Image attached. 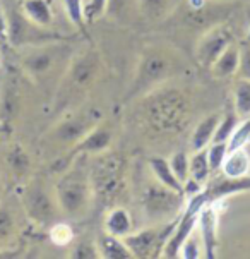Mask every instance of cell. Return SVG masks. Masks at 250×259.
<instances>
[{
  "mask_svg": "<svg viewBox=\"0 0 250 259\" xmlns=\"http://www.w3.org/2000/svg\"><path fill=\"white\" fill-rule=\"evenodd\" d=\"M208 160H209V168H211V175L218 174L219 168H221V163L225 160L226 153H228V143H211L208 148Z\"/></svg>",
  "mask_w": 250,
  "mask_h": 259,
  "instance_id": "33",
  "label": "cell"
},
{
  "mask_svg": "<svg viewBox=\"0 0 250 259\" xmlns=\"http://www.w3.org/2000/svg\"><path fill=\"white\" fill-rule=\"evenodd\" d=\"M238 47H240V59H238L236 77L250 79V38L238 41Z\"/></svg>",
  "mask_w": 250,
  "mask_h": 259,
  "instance_id": "36",
  "label": "cell"
},
{
  "mask_svg": "<svg viewBox=\"0 0 250 259\" xmlns=\"http://www.w3.org/2000/svg\"><path fill=\"white\" fill-rule=\"evenodd\" d=\"M107 7H108V0H87L84 9L87 24H93L96 21L102 19L107 14Z\"/></svg>",
  "mask_w": 250,
  "mask_h": 259,
  "instance_id": "37",
  "label": "cell"
},
{
  "mask_svg": "<svg viewBox=\"0 0 250 259\" xmlns=\"http://www.w3.org/2000/svg\"><path fill=\"white\" fill-rule=\"evenodd\" d=\"M168 161L175 177L178 179L182 186H185V182L188 181V155L185 151H177Z\"/></svg>",
  "mask_w": 250,
  "mask_h": 259,
  "instance_id": "35",
  "label": "cell"
},
{
  "mask_svg": "<svg viewBox=\"0 0 250 259\" xmlns=\"http://www.w3.org/2000/svg\"><path fill=\"white\" fill-rule=\"evenodd\" d=\"M147 166H149V170H151L155 181H158L160 184H163L165 187L173 189V191L183 192V186L180 184L178 179L175 177L172 166H170L168 158H165V156H151L147 160ZM183 194H185V192H183Z\"/></svg>",
  "mask_w": 250,
  "mask_h": 259,
  "instance_id": "21",
  "label": "cell"
},
{
  "mask_svg": "<svg viewBox=\"0 0 250 259\" xmlns=\"http://www.w3.org/2000/svg\"><path fill=\"white\" fill-rule=\"evenodd\" d=\"M7 163L16 175H26V172L29 170V165H31V160H29L28 151L24 148H21L19 144H16L7 153Z\"/></svg>",
  "mask_w": 250,
  "mask_h": 259,
  "instance_id": "30",
  "label": "cell"
},
{
  "mask_svg": "<svg viewBox=\"0 0 250 259\" xmlns=\"http://www.w3.org/2000/svg\"><path fill=\"white\" fill-rule=\"evenodd\" d=\"M185 203L187 196L183 192L165 187L158 181L146 184L141 191V208L149 223L173 220L182 213Z\"/></svg>",
  "mask_w": 250,
  "mask_h": 259,
  "instance_id": "6",
  "label": "cell"
},
{
  "mask_svg": "<svg viewBox=\"0 0 250 259\" xmlns=\"http://www.w3.org/2000/svg\"><path fill=\"white\" fill-rule=\"evenodd\" d=\"M250 191V175L247 177H225L223 174H213L203 186V194L208 203H221L235 194Z\"/></svg>",
  "mask_w": 250,
  "mask_h": 259,
  "instance_id": "14",
  "label": "cell"
},
{
  "mask_svg": "<svg viewBox=\"0 0 250 259\" xmlns=\"http://www.w3.org/2000/svg\"><path fill=\"white\" fill-rule=\"evenodd\" d=\"M233 41H236L235 33L228 24L221 23V24L208 28L203 33V36L197 39V43H195L194 57H195L197 65L208 71L214 60H216Z\"/></svg>",
  "mask_w": 250,
  "mask_h": 259,
  "instance_id": "12",
  "label": "cell"
},
{
  "mask_svg": "<svg viewBox=\"0 0 250 259\" xmlns=\"http://www.w3.org/2000/svg\"><path fill=\"white\" fill-rule=\"evenodd\" d=\"M21 16L28 23L41 29H46L54 24V4L52 0H21Z\"/></svg>",
  "mask_w": 250,
  "mask_h": 259,
  "instance_id": "15",
  "label": "cell"
},
{
  "mask_svg": "<svg viewBox=\"0 0 250 259\" xmlns=\"http://www.w3.org/2000/svg\"><path fill=\"white\" fill-rule=\"evenodd\" d=\"M209 177H211V168H209L208 151L206 149L192 151V155L188 156V181L204 186Z\"/></svg>",
  "mask_w": 250,
  "mask_h": 259,
  "instance_id": "25",
  "label": "cell"
},
{
  "mask_svg": "<svg viewBox=\"0 0 250 259\" xmlns=\"http://www.w3.org/2000/svg\"><path fill=\"white\" fill-rule=\"evenodd\" d=\"M139 122L153 134H178L192 118V100L185 91L166 82L135 100Z\"/></svg>",
  "mask_w": 250,
  "mask_h": 259,
  "instance_id": "1",
  "label": "cell"
},
{
  "mask_svg": "<svg viewBox=\"0 0 250 259\" xmlns=\"http://www.w3.org/2000/svg\"><path fill=\"white\" fill-rule=\"evenodd\" d=\"M113 138H115V131H113L112 124L99 120L81 141L74 144L62 158H59V160L55 161L52 170H54V172H64V170L74 161V158H77L79 155L94 156V155H99V153L108 151V149H112Z\"/></svg>",
  "mask_w": 250,
  "mask_h": 259,
  "instance_id": "11",
  "label": "cell"
},
{
  "mask_svg": "<svg viewBox=\"0 0 250 259\" xmlns=\"http://www.w3.org/2000/svg\"><path fill=\"white\" fill-rule=\"evenodd\" d=\"M240 122V117L236 115L235 110L231 108V110H228L225 115H221L218 122V127H216V133H214V139L213 143H228L231 138V134L235 133L236 125H238Z\"/></svg>",
  "mask_w": 250,
  "mask_h": 259,
  "instance_id": "28",
  "label": "cell"
},
{
  "mask_svg": "<svg viewBox=\"0 0 250 259\" xmlns=\"http://www.w3.org/2000/svg\"><path fill=\"white\" fill-rule=\"evenodd\" d=\"M219 228V208L218 203H206L197 214V225L195 232L199 234L204 247L206 259H216L218 257V237Z\"/></svg>",
  "mask_w": 250,
  "mask_h": 259,
  "instance_id": "13",
  "label": "cell"
},
{
  "mask_svg": "<svg viewBox=\"0 0 250 259\" xmlns=\"http://www.w3.org/2000/svg\"><path fill=\"white\" fill-rule=\"evenodd\" d=\"M219 174L233 179L250 175V155L247 151V146L228 149L225 160L221 163V168H219Z\"/></svg>",
  "mask_w": 250,
  "mask_h": 259,
  "instance_id": "17",
  "label": "cell"
},
{
  "mask_svg": "<svg viewBox=\"0 0 250 259\" xmlns=\"http://www.w3.org/2000/svg\"><path fill=\"white\" fill-rule=\"evenodd\" d=\"M225 2H238V0H225Z\"/></svg>",
  "mask_w": 250,
  "mask_h": 259,
  "instance_id": "39",
  "label": "cell"
},
{
  "mask_svg": "<svg viewBox=\"0 0 250 259\" xmlns=\"http://www.w3.org/2000/svg\"><path fill=\"white\" fill-rule=\"evenodd\" d=\"M199 257H204V247L199 234H195L194 230L187 237L185 242H183L182 249H180L178 259H199Z\"/></svg>",
  "mask_w": 250,
  "mask_h": 259,
  "instance_id": "31",
  "label": "cell"
},
{
  "mask_svg": "<svg viewBox=\"0 0 250 259\" xmlns=\"http://www.w3.org/2000/svg\"><path fill=\"white\" fill-rule=\"evenodd\" d=\"M127 158L118 151L94 155L89 166V179L93 187L94 204L107 211L117 204L127 187Z\"/></svg>",
  "mask_w": 250,
  "mask_h": 259,
  "instance_id": "5",
  "label": "cell"
},
{
  "mask_svg": "<svg viewBox=\"0 0 250 259\" xmlns=\"http://www.w3.org/2000/svg\"><path fill=\"white\" fill-rule=\"evenodd\" d=\"M19 197L26 217L39 227H50L52 223L57 222L59 214H62L55 192H52L46 187L45 181L39 177L29 179L21 187Z\"/></svg>",
  "mask_w": 250,
  "mask_h": 259,
  "instance_id": "7",
  "label": "cell"
},
{
  "mask_svg": "<svg viewBox=\"0 0 250 259\" xmlns=\"http://www.w3.org/2000/svg\"><path fill=\"white\" fill-rule=\"evenodd\" d=\"M177 218L170 222L151 223L149 227H144L142 230L130 232L124 237L127 247L135 259H156L161 257L163 247L172 234Z\"/></svg>",
  "mask_w": 250,
  "mask_h": 259,
  "instance_id": "9",
  "label": "cell"
},
{
  "mask_svg": "<svg viewBox=\"0 0 250 259\" xmlns=\"http://www.w3.org/2000/svg\"><path fill=\"white\" fill-rule=\"evenodd\" d=\"M48 239L57 247H71V244L76 239V232L69 222L57 220L48 227Z\"/></svg>",
  "mask_w": 250,
  "mask_h": 259,
  "instance_id": "27",
  "label": "cell"
},
{
  "mask_svg": "<svg viewBox=\"0 0 250 259\" xmlns=\"http://www.w3.org/2000/svg\"><path fill=\"white\" fill-rule=\"evenodd\" d=\"M137 7L149 23H161L173 12L175 0H137Z\"/></svg>",
  "mask_w": 250,
  "mask_h": 259,
  "instance_id": "22",
  "label": "cell"
},
{
  "mask_svg": "<svg viewBox=\"0 0 250 259\" xmlns=\"http://www.w3.org/2000/svg\"><path fill=\"white\" fill-rule=\"evenodd\" d=\"M17 103H19V93H17L16 82H6L0 93V127L2 129H11V124L17 113Z\"/></svg>",
  "mask_w": 250,
  "mask_h": 259,
  "instance_id": "20",
  "label": "cell"
},
{
  "mask_svg": "<svg viewBox=\"0 0 250 259\" xmlns=\"http://www.w3.org/2000/svg\"><path fill=\"white\" fill-rule=\"evenodd\" d=\"M87 158V155L74 158L72 163L64 172H60L62 175L54 189L60 213L72 220L84 218L94 204Z\"/></svg>",
  "mask_w": 250,
  "mask_h": 259,
  "instance_id": "4",
  "label": "cell"
},
{
  "mask_svg": "<svg viewBox=\"0 0 250 259\" xmlns=\"http://www.w3.org/2000/svg\"><path fill=\"white\" fill-rule=\"evenodd\" d=\"M9 39V17L4 12L0 6V41H7Z\"/></svg>",
  "mask_w": 250,
  "mask_h": 259,
  "instance_id": "38",
  "label": "cell"
},
{
  "mask_svg": "<svg viewBox=\"0 0 250 259\" xmlns=\"http://www.w3.org/2000/svg\"><path fill=\"white\" fill-rule=\"evenodd\" d=\"M103 228L105 234L113 235V237H122L129 235L134 230V220L132 214L129 209H125L124 206H112L107 209L105 213V220H103Z\"/></svg>",
  "mask_w": 250,
  "mask_h": 259,
  "instance_id": "16",
  "label": "cell"
},
{
  "mask_svg": "<svg viewBox=\"0 0 250 259\" xmlns=\"http://www.w3.org/2000/svg\"><path fill=\"white\" fill-rule=\"evenodd\" d=\"M233 110L240 118L250 115V79L236 77L233 84Z\"/></svg>",
  "mask_w": 250,
  "mask_h": 259,
  "instance_id": "26",
  "label": "cell"
},
{
  "mask_svg": "<svg viewBox=\"0 0 250 259\" xmlns=\"http://www.w3.org/2000/svg\"><path fill=\"white\" fill-rule=\"evenodd\" d=\"M248 143H250V115L240 118L235 133L231 134L230 141H228V149L247 146Z\"/></svg>",
  "mask_w": 250,
  "mask_h": 259,
  "instance_id": "32",
  "label": "cell"
},
{
  "mask_svg": "<svg viewBox=\"0 0 250 259\" xmlns=\"http://www.w3.org/2000/svg\"><path fill=\"white\" fill-rule=\"evenodd\" d=\"M71 259H102L98 249V240H77L76 244H71V252H69Z\"/></svg>",
  "mask_w": 250,
  "mask_h": 259,
  "instance_id": "29",
  "label": "cell"
},
{
  "mask_svg": "<svg viewBox=\"0 0 250 259\" xmlns=\"http://www.w3.org/2000/svg\"><path fill=\"white\" fill-rule=\"evenodd\" d=\"M16 230V218L12 211L0 204V249L12 237Z\"/></svg>",
  "mask_w": 250,
  "mask_h": 259,
  "instance_id": "34",
  "label": "cell"
},
{
  "mask_svg": "<svg viewBox=\"0 0 250 259\" xmlns=\"http://www.w3.org/2000/svg\"><path fill=\"white\" fill-rule=\"evenodd\" d=\"M238 59H240V47H238V41H233L216 60H214L208 71L214 79L233 77L236 76V71H238Z\"/></svg>",
  "mask_w": 250,
  "mask_h": 259,
  "instance_id": "18",
  "label": "cell"
},
{
  "mask_svg": "<svg viewBox=\"0 0 250 259\" xmlns=\"http://www.w3.org/2000/svg\"><path fill=\"white\" fill-rule=\"evenodd\" d=\"M62 6H64L65 16H67V19L71 21V24L86 39L91 41L89 31H87V26L89 24H87V21H86V12H84L86 2L84 0H62Z\"/></svg>",
  "mask_w": 250,
  "mask_h": 259,
  "instance_id": "24",
  "label": "cell"
},
{
  "mask_svg": "<svg viewBox=\"0 0 250 259\" xmlns=\"http://www.w3.org/2000/svg\"><path fill=\"white\" fill-rule=\"evenodd\" d=\"M99 120H103V118L102 113L96 108H74L71 112L62 113V118L50 129V138L54 143L62 144V146H67L71 149Z\"/></svg>",
  "mask_w": 250,
  "mask_h": 259,
  "instance_id": "8",
  "label": "cell"
},
{
  "mask_svg": "<svg viewBox=\"0 0 250 259\" xmlns=\"http://www.w3.org/2000/svg\"><path fill=\"white\" fill-rule=\"evenodd\" d=\"M187 71V62L180 52L163 45H149L141 52L124 103H134L142 95L163 86Z\"/></svg>",
  "mask_w": 250,
  "mask_h": 259,
  "instance_id": "3",
  "label": "cell"
},
{
  "mask_svg": "<svg viewBox=\"0 0 250 259\" xmlns=\"http://www.w3.org/2000/svg\"><path fill=\"white\" fill-rule=\"evenodd\" d=\"M98 249L103 259H132V254L122 237L103 234L98 239Z\"/></svg>",
  "mask_w": 250,
  "mask_h": 259,
  "instance_id": "23",
  "label": "cell"
},
{
  "mask_svg": "<svg viewBox=\"0 0 250 259\" xmlns=\"http://www.w3.org/2000/svg\"><path fill=\"white\" fill-rule=\"evenodd\" d=\"M71 48L62 39L39 43L28 52L23 59V69L33 81H43L54 72L62 57H71Z\"/></svg>",
  "mask_w": 250,
  "mask_h": 259,
  "instance_id": "10",
  "label": "cell"
},
{
  "mask_svg": "<svg viewBox=\"0 0 250 259\" xmlns=\"http://www.w3.org/2000/svg\"><path fill=\"white\" fill-rule=\"evenodd\" d=\"M105 71L103 55L93 41L89 47L72 54L67 67L60 76L59 86H57L54 96V110L62 115L74 108L82 107L91 90L99 81Z\"/></svg>",
  "mask_w": 250,
  "mask_h": 259,
  "instance_id": "2",
  "label": "cell"
},
{
  "mask_svg": "<svg viewBox=\"0 0 250 259\" xmlns=\"http://www.w3.org/2000/svg\"><path fill=\"white\" fill-rule=\"evenodd\" d=\"M248 38H250V34H248Z\"/></svg>",
  "mask_w": 250,
  "mask_h": 259,
  "instance_id": "40",
  "label": "cell"
},
{
  "mask_svg": "<svg viewBox=\"0 0 250 259\" xmlns=\"http://www.w3.org/2000/svg\"><path fill=\"white\" fill-rule=\"evenodd\" d=\"M219 118H221V113H211V115H206L204 118H201V120L197 122V125L194 127L192 136H190V149L192 151L206 149L209 144L213 143Z\"/></svg>",
  "mask_w": 250,
  "mask_h": 259,
  "instance_id": "19",
  "label": "cell"
}]
</instances>
